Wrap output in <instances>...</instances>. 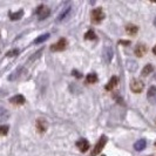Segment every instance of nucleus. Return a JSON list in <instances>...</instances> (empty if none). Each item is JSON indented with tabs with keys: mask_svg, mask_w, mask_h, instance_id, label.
Instances as JSON below:
<instances>
[{
	"mask_svg": "<svg viewBox=\"0 0 156 156\" xmlns=\"http://www.w3.org/2000/svg\"><path fill=\"white\" fill-rule=\"evenodd\" d=\"M90 18H92V21L94 23H101L105 18V13L102 11V8H94L90 13Z\"/></svg>",
	"mask_w": 156,
	"mask_h": 156,
	"instance_id": "nucleus-1",
	"label": "nucleus"
},
{
	"mask_svg": "<svg viewBox=\"0 0 156 156\" xmlns=\"http://www.w3.org/2000/svg\"><path fill=\"white\" fill-rule=\"evenodd\" d=\"M106 143H107V137L106 136H101V139L98 141V143L95 144V147H94L93 151H92V156H96L98 154H100V151H101L103 147L106 146Z\"/></svg>",
	"mask_w": 156,
	"mask_h": 156,
	"instance_id": "nucleus-2",
	"label": "nucleus"
},
{
	"mask_svg": "<svg viewBox=\"0 0 156 156\" xmlns=\"http://www.w3.org/2000/svg\"><path fill=\"white\" fill-rule=\"evenodd\" d=\"M143 88H144V85L139 79H134L133 81L130 82V89L133 90L134 93H141L143 90Z\"/></svg>",
	"mask_w": 156,
	"mask_h": 156,
	"instance_id": "nucleus-3",
	"label": "nucleus"
},
{
	"mask_svg": "<svg viewBox=\"0 0 156 156\" xmlns=\"http://www.w3.org/2000/svg\"><path fill=\"white\" fill-rule=\"evenodd\" d=\"M66 47H67V40L65 39V38H61L56 44L51 46V51L52 52H59V51L66 49Z\"/></svg>",
	"mask_w": 156,
	"mask_h": 156,
	"instance_id": "nucleus-4",
	"label": "nucleus"
},
{
	"mask_svg": "<svg viewBox=\"0 0 156 156\" xmlns=\"http://www.w3.org/2000/svg\"><path fill=\"white\" fill-rule=\"evenodd\" d=\"M49 13H51V9L47 7V6H45V5H41L37 9V16H38V18H39L40 20L46 19L47 16H49Z\"/></svg>",
	"mask_w": 156,
	"mask_h": 156,
	"instance_id": "nucleus-5",
	"label": "nucleus"
},
{
	"mask_svg": "<svg viewBox=\"0 0 156 156\" xmlns=\"http://www.w3.org/2000/svg\"><path fill=\"white\" fill-rule=\"evenodd\" d=\"M113 55H114V52H113V48L110 46H105L103 48V53H102V56H103V60L105 62L109 63L113 59Z\"/></svg>",
	"mask_w": 156,
	"mask_h": 156,
	"instance_id": "nucleus-6",
	"label": "nucleus"
},
{
	"mask_svg": "<svg viewBox=\"0 0 156 156\" xmlns=\"http://www.w3.org/2000/svg\"><path fill=\"white\" fill-rule=\"evenodd\" d=\"M35 126H37V130H38L40 134L45 133L47 130V127H48L47 121L45 119H38V120H37V125Z\"/></svg>",
	"mask_w": 156,
	"mask_h": 156,
	"instance_id": "nucleus-7",
	"label": "nucleus"
},
{
	"mask_svg": "<svg viewBox=\"0 0 156 156\" xmlns=\"http://www.w3.org/2000/svg\"><path fill=\"white\" fill-rule=\"evenodd\" d=\"M76 146H78V148L82 151V153H85L87 151L88 149H89V142L86 140V139H80V140L76 142Z\"/></svg>",
	"mask_w": 156,
	"mask_h": 156,
	"instance_id": "nucleus-8",
	"label": "nucleus"
},
{
	"mask_svg": "<svg viewBox=\"0 0 156 156\" xmlns=\"http://www.w3.org/2000/svg\"><path fill=\"white\" fill-rule=\"evenodd\" d=\"M9 102L13 103V105H23V103H25V98H23V95L18 94L16 96L11 98V99H9Z\"/></svg>",
	"mask_w": 156,
	"mask_h": 156,
	"instance_id": "nucleus-9",
	"label": "nucleus"
},
{
	"mask_svg": "<svg viewBox=\"0 0 156 156\" xmlns=\"http://www.w3.org/2000/svg\"><path fill=\"white\" fill-rule=\"evenodd\" d=\"M146 53H147V46H144V45H139L135 48V54L139 58H142Z\"/></svg>",
	"mask_w": 156,
	"mask_h": 156,
	"instance_id": "nucleus-10",
	"label": "nucleus"
},
{
	"mask_svg": "<svg viewBox=\"0 0 156 156\" xmlns=\"http://www.w3.org/2000/svg\"><path fill=\"white\" fill-rule=\"evenodd\" d=\"M117 83H119V80H117L116 76H112V79L109 80V82L106 85V89L107 90H112L113 88H115L117 86Z\"/></svg>",
	"mask_w": 156,
	"mask_h": 156,
	"instance_id": "nucleus-11",
	"label": "nucleus"
},
{
	"mask_svg": "<svg viewBox=\"0 0 156 156\" xmlns=\"http://www.w3.org/2000/svg\"><path fill=\"white\" fill-rule=\"evenodd\" d=\"M9 117V113L7 109H5L4 107H0V122H5L7 121Z\"/></svg>",
	"mask_w": 156,
	"mask_h": 156,
	"instance_id": "nucleus-12",
	"label": "nucleus"
},
{
	"mask_svg": "<svg viewBox=\"0 0 156 156\" xmlns=\"http://www.w3.org/2000/svg\"><path fill=\"white\" fill-rule=\"evenodd\" d=\"M146 146H147L146 140H139L137 142H135V144H134V149H135V150H137V151H141V150H143V149L146 148Z\"/></svg>",
	"mask_w": 156,
	"mask_h": 156,
	"instance_id": "nucleus-13",
	"label": "nucleus"
},
{
	"mask_svg": "<svg viewBox=\"0 0 156 156\" xmlns=\"http://www.w3.org/2000/svg\"><path fill=\"white\" fill-rule=\"evenodd\" d=\"M70 12H72V7L65 8L62 12L60 13V16H58V21H62L63 19H66V18H67V16L70 14Z\"/></svg>",
	"mask_w": 156,
	"mask_h": 156,
	"instance_id": "nucleus-14",
	"label": "nucleus"
},
{
	"mask_svg": "<svg viewBox=\"0 0 156 156\" xmlns=\"http://www.w3.org/2000/svg\"><path fill=\"white\" fill-rule=\"evenodd\" d=\"M126 32H127L128 34H130V35H135V34L139 32V27L135 26V25H128V26L126 27Z\"/></svg>",
	"mask_w": 156,
	"mask_h": 156,
	"instance_id": "nucleus-15",
	"label": "nucleus"
},
{
	"mask_svg": "<svg viewBox=\"0 0 156 156\" xmlns=\"http://www.w3.org/2000/svg\"><path fill=\"white\" fill-rule=\"evenodd\" d=\"M153 70H154L153 65H150V63H149V65H147V66H146V67L142 69V75H143V76H147V75H149V74H150Z\"/></svg>",
	"mask_w": 156,
	"mask_h": 156,
	"instance_id": "nucleus-16",
	"label": "nucleus"
},
{
	"mask_svg": "<svg viewBox=\"0 0 156 156\" xmlns=\"http://www.w3.org/2000/svg\"><path fill=\"white\" fill-rule=\"evenodd\" d=\"M98 81V75L95 73H89L87 75V82L88 83H95Z\"/></svg>",
	"mask_w": 156,
	"mask_h": 156,
	"instance_id": "nucleus-17",
	"label": "nucleus"
},
{
	"mask_svg": "<svg viewBox=\"0 0 156 156\" xmlns=\"http://www.w3.org/2000/svg\"><path fill=\"white\" fill-rule=\"evenodd\" d=\"M153 98H156V87H150L148 90V99L153 102Z\"/></svg>",
	"mask_w": 156,
	"mask_h": 156,
	"instance_id": "nucleus-18",
	"label": "nucleus"
},
{
	"mask_svg": "<svg viewBox=\"0 0 156 156\" xmlns=\"http://www.w3.org/2000/svg\"><path fill=\"white\" fill-rule=\"evenodd\" d=\"M23 9H20V11H18L16 13H11L9 16H11L12 20H18V19H20V18L23 16Z\"/></svg>",
	"mask_w": 156,
	"mask_h": 156,
	"instance_id": "nucleus-19",
	"label": "nucleus"
},
{
	"mask_svg": "<svg viewBox=\"0 0 156 156\" xmlns=\"http://www.w3.org/2000/svg\"><path fill=\"white\" fill-rule=\"evenodd\" d=\"M95 38H96V35H95L94 31L89 30V31L86 32V34H85V39L86 40H94Z\"/></svg>",
	"mask_w": 156,
	"mask_h": 156,
	"instance_id": "nucleus-20",
	"label": "nucleus"
},
{
	"mask_svg": "<svg viewBox=\"0 0 156 156\" xmlns=\"http://www.w3.org/2000/svg\"><path fill=\"white\" fill-rule=\"evenodd\" d=\"M127 68H128V70H130V72H134V70H136V68H137V63L135 62V61H128L127 62Z\"/></svg>",
	"mask_w": 156,
	"mask_h": 156,
	"instance_id": "nucleus-21",
	"label": "nucleus"
},
{
	"mask_svg": "<svg viewBox=\"0 0 156 156\" xmlns=\"http://www.w3.org/2000/svg\"><path fill=\"white\" fill-rule=\"evenodd\" d=\"M49 38V34L46 33V34H44V35H40L38 39L34 41V44H41V42H44V41H46L47 39Z\"/></svg>",
	"mask_w": 156,
	"mask_h": 156,
	"instance_id": "nucleus-22",
	"label": "nucleus"
},
{
	"mask_svg": "<svg viewBox=\"0 0 156 156\" xmlns=\"http://www.w3.org/2000/svg\"><path fill=\"white\" fill-rule=\"evenodd\" d=\"M8 133V126H1L0 127V136L7 135Z\"/></svg>",
	"mask_w": 156,
	"mask_h": 156,
	"instance_id": "nucleus-23",
	"label": "nucleus"
},
{
	"mask_svg": "<svg viewBox=\"0 0 156 156\" xmlns=\"http://www.w3.org/2000/svg\"><path fill=\"white\" fill-rule=\"evenodd\" d=\"M19 54V51L18 49H12V51H9L7 54V56H16V55H18Z\"/></svg>",
	"mask_w": 156,
	"mask_h": 156,
	"instance_id": "nucleus-24",
	"label": "nucleus"
},
{
	"mask_svg": "<svg viewBox=\"0 0 156 156\" xmlns=\"http://www.w3.org/2000/svg\"><path fill=\"white\" fill-rule=\"evenodd\" d=\"M73 73H74V74H76V75H75L76 78H81V75L79 74V73H78V72H76V70H73Z\"/></svg>",
	"mask_w": 156,
	"mask_h": 156,
	"instance_id": "nucleus-25",
	"label": "nucleus"
},
{
	"mask_svg": "<svg viewBox=\"0 0 156 156\" xmlns=\"http://www.w3.org/2000/svg\"><path fill=\"white\" fill-rule=\"evenodd\" d=\"M153 52H154V54H156V45L154 46V48H153Z\"/></svg>",
	"mask_w": 156,
	"mask_h": 156,
	"instance_id": "nucleus-26",
	"label": "nucleus"
},
{
	"mask_svg": "<svg viewBox=\"0 0 156 156\" xmlns=\"http://www.w3.org/2000/svg\"><path fill=\"white\" fill-rule=\"evenodd\" d=\"M154 25L156 26V18H155V20H154Z\"/></svg>",
	"mask_w": 156,
	"mask_h": 156,
	"instance_id": "nucleus-27",
	"label": "nucleus"
},
{
	"mask_svg": "<svg viewBox=\"0 0 156 156\" xmlns=\"http://www.w3.org/2000/svg\"><path fill=\"white\" fill-rule=\"evenodd\" d=\"M151 156H156V155H151Z\"/></svg>",
	"mask_w": 156,
	"mask_h": 156,
	"instance_id": "nucleus-28",
	"label": "nucleus"
},
{
	"mask_svg": "<svg viewBox=\"0 0 156 156\" xmlns=\"http://www.w3.org/2000/svg\"><path fill=\"white\" fill-rule=\"evenodd\" d=\"M155 146H156V142H155Z\"/></svg>",
	"mask_w": 156,
	"mask_h": 156,
	"instance_id": "nucleus-29",
	"label": "nucleus"
},
{
	"mask_svg": "<svg viewBox=\"0 0 156 156\" xmlns=\"http://www.w3.org/2000/svg\"><path fill=\"white\" fill-rule=\"evenodd\" d=\"M155 79H156V76H155Z\"/></svg>",
	"mask_w": 156,
	"mask_h": 156,
	"instance_id": "nucleus-30",
	"label": "nucleus"
}]
</instances>
